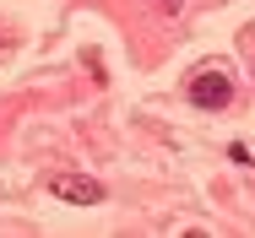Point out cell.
<instances>
[{
    "label": "cell",
    "instance_id": "cell-2",
    "mask_svg": "<svg viewBox=\"0 0 255 238\" xmlns=\"http://www.w3.org/2000/svg\"><path fill=\"white\" fill-rule=\"evenodd\" d=\"M49 195L71 200V206H98L103 200V184L87 179V173H49Z\"/></svg>",
    "mask_w": 255,
    "mask_h": 238
},
{
    "label": "cell",
    "instance_id": "cell-1",
    "mask_svg": "<svg viewBox=\"0 0 255 238\" xmlns=\"http://www.w3.org/2000/svg\"><path fill=\"white\" fill-rule=\"evenodd\" d=\"M234 97V81H228V65H201L190 76V103L196 108H228Z\"/></svg>",
    "mask_w": 255,
    "mask_h": 238
},
{
    "label": "cell",
    "instance_id": "cell-3",
    "mask_svg": "<svg viewBox=\"0 0 255 238\" xmlns=\"http://www.w3.org/2000/svg\"><path fill=\"white\" fill-rule=\"evenodd\" d=\"M157 11H179V5H185V0H152Z\"/></svg>",
    "mask_w": 255,
    "mask_h": 238
}]
</instances>
